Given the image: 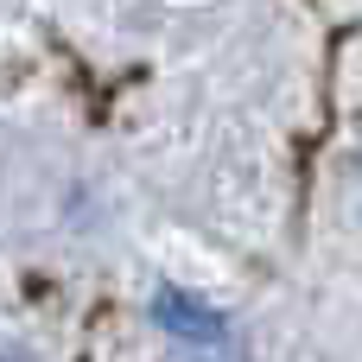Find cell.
<instances>
[{"instance_id":"obj_1","label":"cell","mask_w":362,"mask_h":362,"mask_svg":"<svg viewBox=\"0 0 362 362\" xmlns=\"http://www.w3.org/2000/svg\"><path fill=\"white\" fill-rule=\"evenodd\" d=\"M153 312H159V325H165L172 337H185V344H223V318H216L210 305H197V299L172 293V286H159Z\"/></svg>"}]
</instances>
